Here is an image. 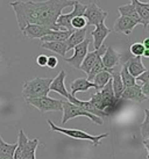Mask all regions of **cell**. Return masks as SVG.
Wrapping results in <instances>:
<instances>
[{
  "label": "cell",
  "instance_id": "obj_1",
  "mask_svg": "<svg viewBox=\"0 0 149 159\" xmlns=\"http://www.w3.org/2000/svg\"><path fill=\"white\" fill-rule=\"evenodd\" d=\"M74 0H44V1H12L9 6L13 8L18 26L22 30L27 25H41L51 29L62 30L56 25V20L62 9L74 6Z\"/></svg>",
  "mask_w": 149,
  "mask_h": 159
},
{
  "label": "cell",
  "instance_id": "obj_2",
  "mask_svg": "<svg viewBox=\"0 0 149 159\" xmlns=\"http://www.w3.org/2000/svg\"><path fill=\"white\" fill-rule=\"evenodd\" d=\"M51 78H34L29 81H25L23 89H22V95L27 98H40L48 95L50 92V84Z\"/></svg>",
  "mask_w": 149,
  "mask_h": 159
},
{
  "label": "cell",
  "instance_id": "obj_3",
  "mask_svg": "<svg viewBox=\"0 0 149 159\" xmlns=\"http://www.w3.org/2000/svg\"><path fill=\"white\" fill-rule=\"evenodd\" d=\"M48 124L50 125V129L54 130V131H57V133H61L63 135H65L68 137H71V138H74V139H80V141H89L93 144V146H98L100 144V141L103 138H106L108 137V134H101V135H98V136H93V135H90L86 131L84 130H80V129H65V128H61L56 124L54 123L51 120H48L47 121Z\"/></svg>",
  "mask_w": 149,
  "mask_h": 159
},
{
  "label": "cell",
  "instance_id": "obj_4",
  "mask_svg": "<svg viewBox=\"0 0 149 159\" xmlns=\"http://www.w3.org/2000/svg\"><path fill=\"white\" fill-rule=\"evenodd\" d=\"M63 117H62V121L61 123L62 125H64V124L71 119H74V117H78V116H85V117H88L89 120H91L93 123L98 124V125H103V119L99 117V116H97V115H93L91 113H89V111H84L83 108H80L79 106L77 105H74V103H71L70 101H63Z\"/></svg>",
  "mask_w": 149,
  "mask_h": 159
},
{
  "label": "cell",
  "instance_id": "obj_5",
  "mask_svg": "<svg viewBox=\"0 0 149 159\" xmlns=\"http://www.w3.org/2000/svg\"><path fill=\"white\" fill-rule=\"evenodd\" d=\"M63 101L64 100H58L53 98L44 95L40 98H27L26 102L28 105H31L35 108H37L41 113L46 111H63Z\"/></svg>",
  "mask_w": 149,
  "mask_h": 159
},
{
  "label": "cell",
  "instance_id": "obj_6",
  "mask_svg": "<svg viewBox=\"0 0 149 159\" xmlns=\"http://www.w3.org/2000/svg\"><path fill=\"white\" fill-rule=\"evenodd\" d=\"M74 8L72 12H70V13H68V14L61 13L60 16L57 18L56 25L61 28L62 30H74V28L71 27V20H72L74 16H83L86 5L80 4L78 0H74Z\"/></svg>",
  "mask_w": 149,
  "mask_h": 159
},
{
  "label": "cell",
  "instance_id": "obj_7",
  "mask_svg": "<svg viewBox=\"0 0 149 159\" xmlns=\"http://www.w3.org/2000/svg\"><path fill=\"white\" fill-rule=\"evenodd\" d=\"M83 16L86 20V25L96 27L99 23H103L105 21V19L107 18V12L103 11L94 2H90L85 7Z\"/></svg>",
  "mask_w": 149,
  "mask_h": 159
},
{
  "label": "cell",
  "instance_id": "obj_8",
  "mask_svg": "<svg viewBox=\"0 0 149 159\" xmlns=\"http://www.w3.org/2000/svg\"><path fill=\"white\" fill-rule=\"evenodd\" d=\"M92 42L91 39H85L83 42H80L79 44H77L76 47H74V52L71 57H64L63 59L68 64H70L71 66L74 69H78L80 67V64L83 62L84 57L86 56V53L89 51V45Z\"/></svg>",
  "mask_w": 149,
  "mask_h": 159
},
{
  "label": "cell",
  "instance_id": "obj_9",
  "mask_svg": "<svg viewBox=\"0 0 149 159\" xmlns=\"http://www.w3.org/2000/svg\"><path fill=\"white\" fill-rule=\"evenodd\" d=\"M120 98L123 100H132V101L139 102V103L148 100V98L142 93L141 86L139 84H135L133 85V86H129V87H125V89L121 93V97Z\"/></svg>",
  "mask_w": 149,
  "mask_h": 159
},
{
  "label": "cell",
  "instance_id": "obj_10",
  "mask_svg": "<svg viewBox=\"0 0 149 159\" xmlns=\"http://www.w3.org/2000/svg\"><path fill=\"white\" fill-rule=\"evenodd\" d=\"M65 77H66L65 71L62 70L61 72L56 75V78H54V79L51 80V84H50L49 89L53 91V92H56V93H58V94H61L62 97L65 98L66 100H68V99L71 97V94L66 91L65 84H64Z\"/></svg>",
  "mask_w": 149,
  "mask_h": 159
},
{
  "label": "cell",
  "instance_id": "obj_11",
  "mask_svg": "<svg viewBox=\"0 0 149 159\" xmlns=\"http://www.w3.org/2000/svg\"><path fill=\"white\" fill-rule=\"evenodd\" d=\"M137 26V23L135 21H133L132 19L127 18V16H123L120 15V18L115 20L112 30L115 33H120V34H125V35H129L133 29Z\"/></svg>",
  "mask_w": 149,
  "mask_h": 159
},
{
  "label": "cell",
  "instance_id": "obj_12",
  "mask_svg": "<svg viewBox=\"0 0 149 159\" xmlns=\"http://www.w3.org/2000/svg\"><path fill=\"white\" fill-rule=\"evenodd\" d=\"M111 31H112V29L108 28L104 22L99 23L98 26H96V28H94L93 31L91 33L94 50H96V49H99L101 45L104 44V41H105V39L107 37V35L110 34Z\"/></svg>",
  "mask_w": 149,
  "mask_h": 159
},
{
  "label": "cell",
  "instance_id": "obj_13",
  "mask_svg": "<svg viewBox=\"0 0 149 159\" xmlns=\"http://www.w3.org/2000/svg\"><path fill=\"white\" fill-rule=\"evenodd\" d=\"M90 89H94L96 91H99V87L93 81H90L86 78H77L74 79L70 85V94L76 97V93L78 92H86Z\"/></svg>",
  "mask_w": 149,
  "mask_h": 159
},
{
  "label": "cell",
  "instance_id": "obj_14",
  "mask_svg": "<svg viewBox=\"0 0 149 159\" xmlns=\"http://www.w3.org/2000/svg\"><path fill=\"white\" fill-rule=\"evenodd\" d=\"M105 49H106V45H101L99 49H96V50H93V51H90L86 53V56L84 57L83 62L80 64V67H79V70L84 71L86 75H88L90 70H91V67H92L93 63L96 61V58L98 56H103V53L105 52Z\"/></svg>",
  "mask_w": 149,
  "mask_h": 159
},
{
  "label": "cell",
  "instance_id": "obj_15",
  "mask_svg": "<svg viewBox=\"0 0 149 159\" xmlns=\"http://www.w3.org/2000/svg\"><path fill=\"white\" fill-rule=\"evenodd\" d=\"M120 59H121V55L117 52L112 47H106L105 52L101 56L103 64L106 69H113L114 66H117L120 63Z\"/></svg>",
  "mask_w": 149,
  "mask_h": 159
},
{
  "label": "cell",
  "instance_id": "obj_16",
  "mask_svg": "<svg viewBox=\"0 0 149 159\" xmlns=\"http://www.w3.org/2000/svg\"><path fill=\"white\" fill-rule=\"evenodd\" d=\"M125 65L127 66L128 72L133 77H137L139 75H141L142 72H145L147 70L142 61H141V56H128Z\"/></svg>",
  "mask_w": 149,
  "mask_h": 159
},
{
  "label": "cell",
  "instance_id": "obj_17",
  "mask_svg": "<svg viewBox=\"0 0 149 159\" xmlns=\"http://www.w3.org/2000/svg\"><path fill=\"white\" fill-rule=\"evenodd\" d=\"M50 30L51 29H49L44 26H41V25H27L21 31L28 39H41L42 36L48 34Z\"/></svg>",
  "mask_w": 149,
  "mask_h": 159
},
{
  "label": "cell",
  "instance_id": "obj_18",
  "mask_svg": "<svg viewBox=\"0 0 149 159\" xmlns=\"http://www.w3.org/2000/svg\"><path fill=\"white\" fill-rule=\"evenodd\" d=\"M134 5L137 15L141 19V25L143 28H147L149 25V2H142L140 0H131Z\"/></svg>",
  "mask_w": 149,
  "mask_h": 159
},
{
  "label": "cell",
  "instance_id": "obj_19",
  "mask_svg": "<svg viewBox=\"0 0 149 159\" xmlns=\"http://www.w3.org/2000/svg\"><path fill=\"white\" fill-rule=\"evenodd\" d=\"M86 33H88V28H82V29H74L68 39L65 40L66 44V50L69 51L71 49H74L77 44H79L80 42H83L86 39Z\"/></svg>",
  "mask_w": 149,
  "mask_h": 159
},
{
  "label": "cell",
  "instance_id": "obj_20",
  "mask_svg": "<svg viewBox=\"0 0 149 159\" xmlns=\"http://www.w3.org/2000/svg\"><path fill=\"white\" fill-rule=\"evenodd\" d=\"M74 30H50L48 34L42 36L41 42H55V41H65L72 34Z\"/></svg>",
  "mask_w": 149,
  "mask_h": 159
},
{
  "label": "cell",
  "instance_id": "obj_21",
  "mask_svg": "<svg viewBox=\"0 0 149 159\" xmlns=\"http://www.w3.org/2000/svg\"><path fill=\"white\" fill-rule=\"evenodd\" d=\"M42 49H47L49 51L56 52L58 55H61L62 57H65V53L68 52L66 50V44L65 41H55V42H42L41 44Z\"/></svg>",
  "mask_w": 149,
  "mask_h": 159
},
{
  "label": "cell",
  "instance_id": "obj_22",
  "mask_svg": "<svg viewBox=\"0 0 149 159\" xmlns=\"http://www.w3.org/2000/svg\"><path fill=\"white\" fill-rule=\"evenodd\" d=\"M141 129V136L143 139V145H145V150L147 153V158L149 157V145H148V139H149V111L145 109V120L143 122L140 124Z\"/></svg>",
  "mask_w": 149,
  "mask_h": 159
},
{
  "label": "cell",
  "instance_id": "obj_23",
  "mask_svg": "<svg viewBox=\"0 0 149 159\" xmlns=\"http://www.w3.org/2000/svg\"><path fill=\"white\" fill-rule=\"evenodd\" d=\"M118 12L120 13V15H123V16H127V18L132 19L133 21H135L137 25H141V19L140 16L137 15L135 11V7H134V5L129 2L127 5H123V6H119L118 7Z\"/></svg>",
  "mask_w": 149,
  "mask_h": 159
},
{
  "label": "cell",
  "instance_id": "obj_24",
  "mask_svg": "<svg viewBox=\"0 0 149 159\" xmlns=\"http://www.w3.org/2000/svg\"><path fill=\"white\" fill-rule=\"evenodd\" d=\"M28 139L29 138L25 135L23 130H20L19 131V138H18V143H17V148H15L13 153V159H22L23 152H25V148H26Z\"/></svg>",
  "mask_w": 149,
  "mask_h": 159
},
{
  "label": "cell",
  "instance_id": "obj_25",
  "mask_svg": "<svg viewBox=\"0 0 149 159\" xmlns=\"http://www.w3.org/2000/svg\"><path fill=\"white\" fill-rule=\"evenodd\" d=\"M111 80H112V89H113L114 97L117 98V99H120L121 93L125 89V86H123L121 78H120V73L113 71V73L111 75Z\"/></svg>",
  "mask_w": 149,
  "mask_h": 159
},
{
  "label": "cell",
  "instance_id": "obj_26",
  "mask_svg": "<svg viewBox=\"0 0 149 159\" xmlns=\"http://www.w3.org/2000/svg\"><path fill=\"white\" fill-rule=\"evenodd\" d=\"M39 146V139L34 138V139H28L25 148V152H23V157L22 159H36V150Z\"/></svg>",
  "mask_w": 149,
  "mask_h": 159
},
{
  "label": "cell",
  "instance_id": "obj_27",
  "mask_svg": "<svg viewBox=\"0 0 149 159\" xmlns=\"http://www.w3.org/2000/svg\"><path fill=\"white\" fill-rule=\"evenodd\" d=\"M15 148H17V143L8 144V143L4 142L2 137L0 135V158H4V157H13Z\"/></svg>",
  "mask_w": 149,
  "mask_h": 159
},
{
  "label": "cell",
  "instance_id": "obj_28",
  "mask_svg": "<svg viewBox=\"0 0 149 159\" xmlns=\"http://www.w3.org/2000/svg\"><path fill=\"white\" fill-rule=\"evenodd\" d=\"M135 80L141 83V91L149 99V71L146 70L145 72H142L141 75L135 77Z\"/></svg>",
  "mask_w": 149,
  "mask_h": 159
},
{
  "label": "cell",
  "instance_id": "obj_29",
  "mask_svg": "<svg viewBox=\"0 0 149 159\" xmlns=\"http://www.w3.org/2000/svg\"><path fill=\"white\" fill-rule=\"evenodd\" d=\"M111 75H112V73H111L110 71H101V72L97 73V75L93 77V79L91 80V81H93L99 89H101L103 86H105V85L108 83V80L111 79Z\"/></svg>",
  "mask_w": 149,
  "mask_h": 159
},
{
  "label": "cell",
  "instance_id": "obj_30",
  "mask_svg": "<svg viewBox=\"0 0 149 159\" xmlns=\"http://www.w3.org/2000/svg\"><path fill=\"white\" fill-rule=\"evenodd\" d=\"M119 73H120V78H121V81H123V84L125 87H129V86H133V85L136 84L135 77H133V75L128 72L127 66H126L125 64H123V69H121V71H120Z\"/></svg>",
  "mask_w": 149,
  "mask_h": 159
},
{
  "label": "cell",
  "instance_id": "obj_31",
  "mask_svg": "<svg viewBox=\"0 0 149 159\" xmlns=\"http://www.w3.org/2000/svg\"><path fill=\"white\" fill-rule=\"evenodd\" d=\"M129 52L132 56H141L142 57V55L145 52V47L140 42H135L129 47Z\"/></svg>",
  "mask_w": 149,
  "mask_h": 159
},
{
  "label": "cell",
  "instance_id": "obj_32",
  "mask_svg": "<svg viewBox=\"0 0 149 159\" xmlns=\"http://www.w3.org/2000/svg\"><path fill=\"white\" fill-rule=\"evenodd\" d=\"M86 26L88 25H86V20L84 16H74L71 20V27L74 29H82V28H85Z\"/></svg>",
  "mask_w": 149,
  "mask_h": 159
},
{
  "label": "cell",
  "instance_id": "obj_33",
  "mask_svg": "<svg viewBox=\"0 0 149 159\" xmlns=\"http://www.w3.org/2000/svg\"><path fill=\"white\" fill-rule=\"evenodd\" d=\"M58 65V59L55 56H49L48 59H47V65L46 66L50 67V69H55V67Z\"/></svg>",
  "mask_w": 149,
  "mask_h": 159
},
{
  "label": "cell",
  "instance_id": "obj_34",
  "mask_svg": "<svg viewBox=\"0 0 149 159\" xmlns=\"http://www.w3.org/2000/svg\"><path fill=\"white\" fill-rule=\"evenodd\" d=\"M47 59H48V57L46 55H40L36 57V64L39 66H46L47 65Z\"/></svg>",
  "mask_w": 149,
  "mask_h": 159
},
{
  "label": "cell",
  "instance_id": "obj_35",
  "mask_svg": "<svg viewBox=\"0 0 149 159\" xmlns=\"http://www.w3.org/2000/svg\"><path fill=\"white\" fill-rule=\"evenodd\" d=\"M142 44H143L145 49H149V40L147 39V37L145 39V41H143V43H142Z\"/></svg>",
  "mask_w": 149,
  "mask_h": 159
},
{
  "label": "cell",
  "instance_id": "obj_36",
  "mask_svg": "<svg viewBox=\"0 0 149 159\" xmlns=\"http://www.w3.org/2000/svg\"><path fill=\"white\" fill-rule=\"evenodd\" d=\"M143 57L148 58L149 57V49H145V52H143V55H142Z\"/></svg>",
  "mask_w": 149,
  "mask_h": 159
},
{
  "label": "cell",
  "instance_id": "obj_37",
  "mask_svg": "<svg viewBox=\"0 0 149 159\" xmlns=\"http://www.w3.org/2000/svg\"><path fill=\"white\" fill-rule=\"evenodd\" d=\"M0 159H13V157H4V158H0Z\"/></svg>",
  "mask_w": 149,
  "mask_h": 159
},
{
  "label": "cell",
  "instance_id": "obj_38",
  "mask_svg": "<svg viewBox=\"0 0 149 159\" xmlns=\"http://www.w3.org/2000/svg\"><path fill=\"white\" fill-rule=\"evenodd\" d=\"M0 61H1V53H0Z\"/></svg>",
  "mask_w": 149,
  "mask_h": 159
}]
</instances>
